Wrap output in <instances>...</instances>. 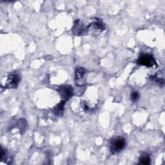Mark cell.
<instances>
[{
	"label": "cell",
	"mask_w": 165,
	"mask_h": 165,
	"mask_svg": "<svg viewBox=\"0 0 165 165\" xmlns=\"http://www.w3.org/2000/svg\"><path fill=\"white\" fill-rule=\"evenodd\" d=\"M126 145L125 140L121 137H117L114 138L111 143V150L114 153L121 152Z\"/></svg>",
	"instance_id": "1"
},
{
	"label": "cell",
	"mask_w": 165,
	"mask_h": 165,
	"mask_svg": "<svg viewBox=\"0 0 165 165\" xmlns=\"http://www.w3.org/2000/svg\"><path fill=\"white\" fill-rule=\"evenodd\" d=\"M59 94L61 95V97L64 100V101H67V100L69 99L71 97L73 94V89L71 86H62L58 90Z\"/></svg>",
	"instance_id": "2"
},
{
	"label": "cell",
	"mask_w": 165,
	"mask_h": 165,
	"mask_svg": "<svg viewBox=\"0 0 165 165\" xmlns=\"http://www.w3.org/2000/svg\"><path fill=\"white\" fill-rule=\"evenodd\" d=\"M138 63L144 66L151 67L155 64V59L151 55L143 54L139 57L138 59Z\"/></svg>",
	"instance_id": "3"
},
{
	"label": "cell",
	"mask_w": 165,
	"mask_h": 165,
	"mask_svg": "<svg viewBox=\"0 0 165 165\" xmlns=\"http://www.w3.org/2000/svg\"><path fill=\"white\" fill-rule=\"evenodd\" d=\"M19 81V79L18 75L16 74H12L8 78V87L10 88H15L16 87L18 82Z\"/></svg>",
	"instance_id": "4"
},
{
	"label": "cell",
	"mask_w": 165,
	"mask_h": 165,
	"mask_svg": "<svg viewBox=\"0 0 165 165\" xmlns=\"http://www.w3.org/2000/svg\"><path fill=\"white\" fill-rule=\"evenodd\" d=\"M83 24L81 21H79V20H77L76 21H75L74 23V25L72 28V32H74V34L79 35L81 34L83 32Z\"/></svg>",
	"instance_id": "5"
},
{
	"label": "cell",
	"mask_w": 165,
	"mask_h": 165,
	"mask_svg": "<svg viewBox=\"0 0 165 165\" xmlns=\"http://www.w3.org/2000/svg\"><path fill=\"white\" fill-rule=\"evenodd\" d=\"M92 29H94V31H96L97 32V31L101 32V31H103L104 30V26L103 23L98 19L96 20V21H94L92 23Z\"/></svg>",
	"instance_id": "6"
},
{
	"label": "cell",
	"mask_w": 165,
	"mask_h": 165,
	"mask_svg": "<svg viewBox=\"0 0 165 165\" xmlns=\"http://www.w3.org/2000/svg\"><path fill=\"white\" fill-rule=\"evenodd\" d=\"M64 101L60 103L56 107L54 108V113L56 115H57V116H61V115H62L63 112V109H64Z\"/></svg>",
	"instance_id": "7"
},
{
	"label": "cell",
	"mask_w": 165,
	"mask_h": 165,
	"mask_svg": "<svg viewBox=\"0 0 165 165\" xmlns=\"http://www.w3.org/2000/svg\"><path fill=\"white\" fill-rule=\"evenodd\" d=\"M139 160L140 163L143 165H148L150 163V157L146 153H144L143 155H142Z\"/></svg>",
	"instance_id": "8"
},
{
	"label": "cell",
	"mask_w": 165,
	"mask_h": 165,
	"mask_svg": "<svg viewBox=\"0 0 165 165\" xmlns=\"http://www.w3.org/2000/svg\"><path fill=\"white\" fill-rule=\"evenodd\" d=\"M85 74H86V71L84 68H79V69H78L76 72V79L79 80L80 79H81Z\"/></svg>",
	"instance_id": "9"
},
{
	"label": "cell",
	"mask_w": 165,
	"mask_h": 165,
	"mask_svg": "<svg viewBox=\"0 0 165 165\" xmlns=\"http://www.w3.org/2000/svg\"><path fill=\"white\" fill-rule=\"evenodd\" d=\"M139 98V94L137 92H134L131 94V99L134 102L137 101Z\"/></svg>",
	"instance_id": "10"
},
{
	"label": "cell",
	"mask_w": 165,
	"mask_h": 165,
	"mask_svg": "<svg viewBox=\"0 0 165 165\" xmlns=\"http://www.w3.org/2000/svg\"><path fill=\"white\" fill-rule=\"evenodd\" d=\"M6 156V152L4 150V149L2 148L1 150V155H0V157H1V159H2L5 156Z\"/></svg>",
	"instance_id": "11"
}]
</instances>
